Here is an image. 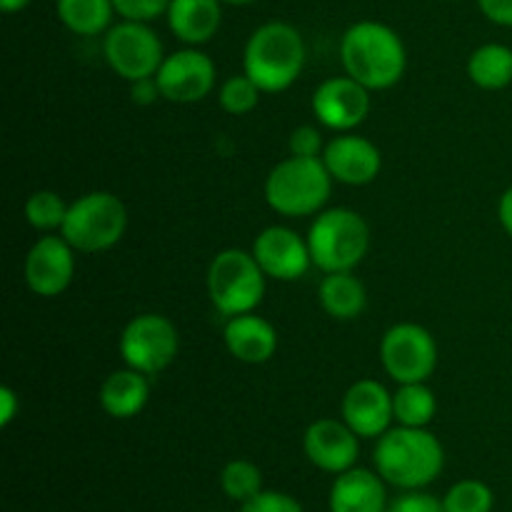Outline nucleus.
Wrapping results in <instances>:
<instances>
[{
  "instance_id": "nucleus-1",
  "label": "nucleus",
  "mask_w": 512,
  "mask_h": 512,
  "mask_svg": "<svg viewBox=\"0 0 512 512\" xmlns=\"http://www.w3.org/2000/svg\"><path fill=\"white\" fill-rule=\"evenodd\" d=\"M340 63L345 75L373 90H388L403 80L408 50L403 38L380 20H360L340 40Z\"/></svg>"
},
{
  "instance_id": "nucleus-2",
  "label": "nucleus",
  "mask_w": 512,
  "mask_h": 512,
  "mask_svg": "<svg viewBox=\"0 0 512 512\" xmlns=\"http://www.w3.org/2000/svg\"><path fill=\"white\" fill-rule=\"evenodd\" d=\"M373 463L385 483L400 490H423L443 473L445 450L428 428L398 425L378 438Z\"/></svg>"
},
{
  "instance_id": "nucleus-3",
  "label": "nucleus",
  "mask_w": 512,
  "mask_h": 512,
  "mask_svg": "<svg viewBox=\"0 0 512 512\" xmlns=\"http://www.w3.org/2000/svg\"><path fill=\"white\" fill-rule=\"evenodd\" d=\"M305 58L308 50L300 30L283 20H270L255 28L245 43L243 73H248L263 93H283L300 78Z\"/></svg>"
},
{
  "instance_id": "nucleus-4",
  "label": "nucleus",
  "mask_w": 512,
  "mask_h": 512,
  "mask_svg": "<svg viewBox=\"0 0 512 512\" xmlns=\"http://www.w3.org/2000/svg\"><path fill=\"white\" fill-rule=\"evenodd\" d=\"M330 190L333 175L325 168L323 158L290 155L265 178V203L285 218H308L325 208Z\"/></svg>"
},
{
  "instance_id": "nucleus-5",
  "label": "nucleus",
  "mask_w": 512,
  "mask_h": 512,
  "mask_svg": "<svg viewBox=\"0 0 512 512\" xmlns=\"http://www.w3.org/2000/svg\"><path fill=\"white\" fill-rule=\"evenodd\" d=\"M313 265L323 273H343L358 268L370 250V228L360 213L350 208L320 210L308 230Z\"/></svg>"
},
{
  "instance_id": "nucleus-6",
  "label": "nucleus",
  "mask_w": 512,
  "mask_h": 512,
  "mask_svg": "<svg viewBox=\"0 0 512 512\" xmlns=\"http://www.w3.org/2000/svg\"><path fill=\"white\" fill-rule=\"evenodd\" d=\"M128 228V210L118 195L108 190H93L73 200L65 215L60 235L78 253L93 255L115 248Z\"/></svg>"
},
{
  "instance_id": "nucleus-7",
  "label": "nucleus",
  "mask_w": 512,
  "mask_h": 512,
  "mask_svg": "<svg viewBox=\"0 0 512 512\" xmlns=\"http://www.w3.org/2000/svg\"><path fill=\"white\" fill-rule=\"evenodd\" d=\"M268 275L253 253L240 248L220 250L208 268V295L225 318L253 313L265 295Z\"/></svg>"
},
{
  "instance_id": "nucleus-8",
  "label": "nucleus",
  "mask_w": 512,
  "mask_h": 512,
  "mask_svg": "<svg viewBox=\"0 0 512 512\" xmlns=\"http://www.w3.org/2000/svg\"><path fill=\"white\" fill-rule=\"evenodd\" d=\"M103 55L110 70L128 83L155 78L165 60L163 40L140 20H120L118 25H110L103 38Z\"/></svg>"
},
{
  "instance_id": "nucleus-9",
  "label": "nucleus",
  "mask_w": 512,
  "mask_h": 512,
  "mask_svg": "<svg viewBox=\"0 0 512 512\" xmlns=\"http://www.w3.org/2000/svg\"><path fill=\"white\" fill-rule=\"evenodd\" d=\"M380 363L398 385L428 383L438 368V343L418 323H398L380 340Z\"/></svg>"
},
{
  "instance_id": "nucleus-10",
  "label": "nucleus",
  "mask_w": 512,
  "mask_h": 512,
  "mask_svg": "<svg viewBox=\"0 0 512 512\" xmlns=\"http://www.w3.org/2000/svg\"><path fill=\"white\" fill-rule=\"evenodd\" d=\"M120 358L128 368L145 375L163 373L180 350V335L173 320L160 313H143L128 320L120 333Z\"/></svg>"
},
{
  "instance_id": "nucleus-11",
  "label": "nucleus",
  "mask_w": 512,
  "mask_h": 512,
  "mask_svg": "<svg viewBox=\"0 0 512 512\" xmlns=\"http://www.w3.org/2000/svg\"><path fill=\"white\" fill-rule=\"evenodd\" d=\"M215 63L210 55H205L198 48H183L175 53L165 55L163 65H160L158 80L160 93L165 100L180 105L200 103L208 98L215 88Z\"/></svg>"
},
{
  "instance_id": "nucleus-12",
  "label": "nucleus",
  "mask_w": 512,
  "mask_h": 512,
  "mask_svg": "<svg viewBox=\"0 0 512 512\" xmlns=\"http://www.w3.org/2000/svg\"><path fill=\"white\" fill-rule=\"evenodd\" d=\"M310 108L323 128L335 133H353L370 113V90L350 75H335L315 88Z\"/></svg>"
},
{
  "instance_id": "nucleus-13",
  "label": "nucleus",
  "mask_w": 512,
  "mask_h": 512,
  "mask_svg": "<svg viewBox=\"0 0 512 512\" xmlns=\"http://www.w3.org/2000/svg\"><path fill=\"white\" fill-rule=\"evenodd\" d=\"M25 285L40 298H58L75 275V248L63 235H43L25 255Z\"/></svg>"
},
{
  "instance_id": "nucleus-14",
  "label": "nucleus",
  "mask_w": 512,
  "mask_h": 512,
  "mask_svg": "<svg viewBox=\"0 0 512 512\" xmlns=\"http://www.w3.org/2000/svg\"><path fill=\"white\" fill-rule=\"evenodd\" d=\"M250 253L255 255L268 278L283 280V283L303 278L313 265L308 238H300V233L285 225H270L260 230Z\"/></svg>"
},
{
  "instance_id": "nucleus-15",
  "label": "nucleus",
  "mask_w": 512,
  "mask_h": 512,
  "mask_svg": "<svg viewBox=\"0 0 512 512\" xmlns=\"http://www.w3.org/2000/svg\"><path fill=\"white\" fill-rule=\"evenodd\" d=\"M358 435L345 420L320 418L308 425L303 435V450L310 463L323 473L340 475L355 468L360 455Z\"/></svg>"
},
{
  "instance_id": "nucleus-16",
  "label": "nucleus",
  "mask_w": 512,
  "mask_h": 512,
  "mask_svg": "<svg viewBox=\"0 0 512 512\" xmlns=\"http://www.w3.org/2000/svg\"><path fill=\"white\" fill-rule=\"evenodd\" d=\"M340 415L358 438H380L395 420L393 393L380 380L363 378L350 385L343 395Z\"/></svg>"
},
{
  "instance_id": "nucleus-17",
  "label": "nucleus",
  "mask_w": 512,
  "mask_h": 512,
  "mask_svg": "<svg viewBox=\"0 0 512 512\" xmlns=\"http://www.w3.org/2000/svg\"><path fill=\"white\" fill-rule=\"evenodd\" d=\"M323 163L333 180L343 185H368L383 170V155L373 140L355 133H338L323 150Z\"/></svg>"
},
{
  "instance_id": "nucleus-18",
  "label": "nucleus",
  "mask_w": 512,
  "mask_h": 512,
  "mask_svg": "<svg viewBox=\"0 0 512 512\" xmlns=\"http://www.w3.org/2000/svg\"><path fill=\"white\" fill-rule=\"evenodd\" d=\"M223 340L228 353L245 365L268 363L278 350V333H275L273 323L255 315V310L228 318Z\"/></svg>"
},
{
  "instance_id": "nucleus-19",
  "label": "nucleus",
  "mask_w": 512,
  "mask_h": 512,
  "mask_svg": "<svg viewBox=\"0 0 512 512\" xmlns=\"http://www.w3.org/2000/svg\"><path fill=\"white\" fill-rule=\"evenodd\" d=\"M330 512H388L385 480L378 470L350 468L335 478L330 488Z\"/></svg>"
},
{
  "instance_id": "nucleus-20",
  "label": "nucleus",
  "mask_w": 512,
  "mask_h": 512,
  "mask_svg": "<svg viewBox=\"0 0 512 512\" xmlns=\"http://www.w3.org/2000/svg\"><path fill=\"white\" fill-rule=\"evenodd\" d=\"M170 33L180 43L198 48L218 35L223 23V0H170L168 8Z\"/></svg>"
},
{
  "instance_id": "nucleus-21",
  "label": "nucleus",
  "mask_w": 512,
  "mask_h": 512,
  "mask_svg": "<svg viewBox=\"0 0 512 512\" xmlns=\"http://www.w3.org/2000/svg\"><path fill=\"white\" fill-rule=\"evenodd\" d=\"M100 408L115 420H130L145 410L150 400L148 375L140 370L123 368L110 373L100 385Z\"/></svg>"
},
{
  "instance_id": "nucleus-22",
  "label": "nucleus",
  "mask_w": 512,
  "mask_h": 512,
  "mask_svg": "<svg viewBox=\"0 0 512 512\" xmlns=\"http://www.w3.org/2000/svg\"><path fill=\"white\" fill-rule=\"evenodd\" d=\"M318 300L330 318L355 320L358 315H363L365 305H368V290L360 283V278H355L353 270L325 273V278L320 280Z\"/></svg>"
},
{
  "instance_id": "nucleus-23",
  "label": "nucleus",
  "mask_w": 512,
  "mask_h": 512,
  "mask_svg": "<svg viewBox=\"0 0 512 512\" xmlns=\"http://www.w3.org/2000/svg\"><path fill=\"white\" fill-rule=\"evenodd\" d=\"M468 78L480 90H503L512 83V48L503 43H485L468 58Z\"/></svg>"
},
{
  "instance_id": "nucleus-24",
  "label": "nucleus",
  "mask_w": 512,
  "mask_h": 512,
  "mask_svg": "<svg viewBox=\"0 0 512 512\" xmlns=\"http://www.w3.org/2000/svg\"><path fill=\"white\" fill-rule=\"evenodd\" d=\"M55 13L70 33L90 38L108 33L115 5L113 0H55Z\"/></svg>"
},
{
  "instance_id": "nucleus-25",
  "label": "nucleus",
  "mask_w": 512,
  "mask_h": 512,
  "mask_svg": "<svg viewBox=\"0 0 512 512\" xmlns=\"http://www.w3.org/2000/svg\"><path fill=\"white\" fill-rule=\"evenodd\" d=\"M393 413L405 428H428L438 413V400L428 383H405L393 393Z\"/></svg>"
},
{
  "instance_id": "nucleus-26",
  "label": "nucleus",
  "mask_w": 512,
  "mask_h": 512,
  "mask_svg": "<svg viewBox=\"0 0 512 512\" xmlns=\"http://www.w3.org/2000/svg\"><path fill=\"white\" fill-rule=\"evenodd\" d=\"M70 205L55 190H35L25 200V220L38 233H55L63 228Z\"/></svg>"
},
{
  "instance_id": "nucleus-27",
  "label": "nucleus",
  "mask_w": 512,
  "mask_h": 512,
  "mask_svg": "<svg viewBox=\"0 0 512 512\" xmlns=\"http://www.w3.org/2000/svg\"><path fill=\"white\" fill-rule=\"evenodd\" d=\"M220 488L230 500L243 505L263 490V473L250 460H230L220 470Z\"/></svg>"
},
{
  "instance_id": "nucleus-28",
  "label": "nucleus",
  "mask_w": 512,
  "mask_h": 512,
  "mask_svg": "<svg viewBox=\"0 0 512 512\" xmlns=\"http://www.w3.org/2000/svg\"><path fill=\"white\" fill-rule=\"evenodd\" d=\"M260 95H263V90L258 88V83L248 73H240L223 80L218 90V103L225 113L248 115L258 108Z\"/></svg>"
},
{
  "instance_id": "nucleus-29",
  "label": "nucleus",
  "mask_w": 512,
  "mask_h": 512,
  "mask_svg": "<svg viewBox=\"0 0 512 512\" xmlns=\"http://www.w3.org/2000/svg\"><path fill=\"white\" fill-rule=\"evenodd\" d=\"M493 490L483 480H460L445 493V512H490L493 510Z\"/></svg>"
},
{
  "instance_id": "nucleus-30",
  "label": "nucleus",
  "mask_w": 512,
  "mask_h": 512,
  "mask_svg": "<svg viewBox=\"0 0 512 512\" xmlns=\"http://www.w3.org/2000/svg\"><path fill=\"white\" fill-rule=\"evenodd\" d=\"M115 13L123 20H140V23H150V20L160 18L168 13L170 0H113Z\"/></svg>"
},
{
  "instance_id": "nucleus-31",
  "label": "nucleus",
  "mask_w": 512,
  "mask_h": 512,
  "mask_svg": "<svg viewBox=\"0 0 512 512\" xmlns=\"http://www.w3.org/2000/svg\"><path fill=\"white\" fill-rule=\"evenodd\" d=\"M240 512H305L303 505L293 495L278 493V490H260L255 498L240 505Z\"/></svg>"
},
{
  "instance_id": "nucleus-32",
  "label": "nucleus",
  "mask_w": 512,
  "mask_h": 512,
  "mask_svg": "<svg viewBox=\"0 0 512 512\" xmlns=\"http://www.w3.org/2000/svg\"><path fill=\"white\" fill-rule=\"evenodd\" d=\"M325 145L328 143H323V133L315 125H298L288 140L290 155H300V158H320Z\"/></svg>"
},
{
  "instance_id": "nucleus-33",
  "label": "nucleus",
  "mask_w": 512,
  "mask_h": 512,
  "mask_svg": "<svg viewBox=\"0 0 512 512\" xmlns=\"http://www.w3.org/2000/svg\"><path fill=\"white\" fill-rule=\"evenodd\" d=\"M388 512H445L443 500L423 493V490H405L400 498L388 505Z\"/></svg>"
},
{
  "instance_id": "nucleus-34",
  "label": "nucleus",
  "mask_w": 512,
  "mask_h": 512,
  "mask_svg": "<svg viewBox=\"0 0 512 512\" xmlns=\"http://www.w3.org/2000/svg\"><path fill=\"white\" fill-rule=\"evenodd\" d=\"M478 8L490 23L512 28V0H478Z\"/></svg>"
},
{
  "instance_id": "nucleus-35",
  "label": "nucleus",
  "mask_w": 512,
  "mask_h": 512,
  "mask_svg": "<svg viewBox=\"0 0 512 512\" xmlns=\"http://www.w3.org/2000/svg\"><path fill=\"white\" fill-rule=\"evenodd\" d=\"M130 95H133L135 105H153L155 100L163 98V93H160V85L155 78H143V80H135V83H130Z\"/></svg>"
},
{
  "instance_id": "nucleus-36",
  "label": "nucleus",
  "mask_w": 512,
  "mask_h": 512,
  "mask_svg": "<svg viewBox=\"0 0 512 512\" xmlns=\"http://www.w3.org/2000/svg\"><path fill=\"white\" fill-rule=\"evenodd\" d=\"M0 405H3V410H0V425L5 428V425L13 423L15 413L20 408V400L10 388H0Z\"/></svg>"
},
{
  "instance_id": "nucleus-37",
  "label": "nucleus",
  "mask_w": 512,
  "mask_h": 512,
  "mask_svg": "<svg viewBox=\"0 0 512 512\" xmlns=\"http://www.w3.org/2000/svg\"><path fill=\"white\" fill-rule=\"evenodd\" d=\"M498 218L500 225H503L505 233L512 238V185L500 195V203H498Z\"/></svg>"
},
{
  "instance_id": "nucleus-38",
  "label": "nucleus",
  "mask_w": 512,
  "mask_h": 512,
  "mask_svg": "<svg viewBox=\"0 0 512 512\" xmlns=\"http://www.w3.org/2000/svg\"><path fill=\"white\" fill-rule=\"evenodd\" d=\"M28 5H30V0H0V10L8 15L20 13V10H25Z\"/></svg>"
},
{
  "instance_id": "nucleus-39",
  "label": "nucleus",
  "mask_w": 512,
  "mask_h": 512,
  "mask_svg": "<svg viewBox=\"0 0 512 512\" xmlns=\"http://www.w3.org/2000/svg\"><path fill=\"white\" fill-rule=\"evenodd\" d=\"M255 0H223V5H250Z\"/></svg>"
},
{
  "instance_id": "nucleus-40",
  "label": "nucleus",
  "mask_w": 512,
  "mask_h": 512,
  "mask_svg": "<svg viewBox=\"0 0 512 512\" xmlns=\"http://www.w3.org/2000/svg\"><path fill=\"white\" fill-rule=\"evenodd\" d=\"M445 3H453V0H445Z\"/></svg>"
}]
</instances>
